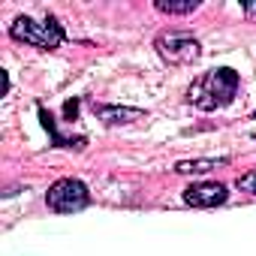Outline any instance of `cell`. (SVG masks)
<instances>
[{
  "mask_svg": "<svg viewBox=\"0 0 256 256\" xmlns=\"http://www.w3.org/2000/svg\"><path fill=\"white\" fill-rule=\"evenodd\" d=\"M244 16H250V18H256V4H244Z\"/></svg>",
  "mask_w": 256,
  "mask_h": 256,
  "instance_id": "obj_12",
  "label": "cell"
},
{
  "mask_svg": "<svg viewBox=\"0 0 256 256\" xmlns=\"http://www.w3.org/2000/svg\"><path fill=\"white\" fill-rule=\"evenodd\" d=\"M10 36L36 48H58L64 42V28L54 16H46V22H34L30 16H18L10 24Z\"/></svg>",
  "mask_w": 256,
  "mask_h": 256,
  "instance_id": "obj_2",
  "label": "cell"
},
{
  "mask_svg": "<svg viewBox=\"0 0 256 256\" xmlns=\"http://www.w3.org/2000/svg\"><path fill=\"white\" fill-rule=\"evenodd\" d=\"M253 114H256V108H253Z\"/></svg>",
  "mask_w": 256,
  "mask_h": 256,
  "instance_id": "obj_13",
  "label": "cell"
},
{
  "mask_svg": "<svg viewBox=\"0 0 256 256\" xmlns=\"http://www.w3.org/2000/svg\"><path fill=\"white\" fill-rule=\"evenodd\" d=\"M88 202H90V193L78 178H60L46 193V205L58 214H76V211L88 208Z\"/></svg>",
  "mask_w": 256,
  "mask_h": 256,
  "instance_id": "obj_4",
  "label": "cell"
},
{
  "mask_svg": "<svg viewBox=\"0 0 256 256\" xmlns=\"http://www.w3.org/2000/svg\"><path fill=\"white\" fill-rule=\"evenodd\" d=\"M229 163V157H205V160H181V163H175V172L178 175H202V172H211V169H217V166H226Z\"/></svg>",
  "mask_w": 256,
  "mask_h": 256,
  "instance_id": "obj_7",
  "label": "cell"
},
{
  "mask_svg": "<svg viewBox=\"0 0 256 256\" xmlns=\"http://www.w3.org/2000/svg\"><path fill=\"white\" fill-rule=\"evenodd\" d=\"M96 114L108 126H114V124H133V120H145L148 118L145 108H130V106H96Z\"/></svg>",
  "mask_w": 256,
  "mask_h": 256,
  "instance_id": "obj_6",
  "label": "cell"
},
{
  "mask_svg": "<svg viewBox=\"0 0 256 256\" xmlns=\"http://www.w3.org/2000/svg\"><path fill=\"white\" fill-rule=\"evenodd\" d=\"M154 48H157V54H160L166 64H172V66H187V64L199 60V54H202L199 40L190 36V34H181V30H166V34H160V36L154 40Z\"/></svg>",
  "mask_w": 256,
  "mask_h": 256,
  "instance_id": "obj_3",
  "label": "cell"
},
{
  "mask_svg": "<svg viewBox=\"0 0 256 256\" xmlns=\"http://www.w3.org/2000/svg\"><path fill=\"white\" fill-rule=\"evenodd\" d=\"M160 12H166V16H190V12H196L199 10V0H157L154 4Z\"/></svg>",
  "mask_w": 256,
  "mask_h": 256,
  "instance_id": "obj_9",
  "label": "cell"
},
{
  "mask_svg": "<svg viewBox=\"0 0 256 256\" xmlns=\"http://www.w3.org/2000/svg\"><path fill=\"white\" fill-rule=\"evenodd\" d=\"M36 112H40V120H42V126L48 130V136L54 139V145H58V148H84V145H88V139H84V136H82V139H76V142L64 139V136L58 133V126H54V118H52V112H46L42 106H40Z\"/></svg>",
  "mask_w": 256,
  "mask_h": 256,
  "instance_id": "obj_8",
  "label": "cell"
},
{
  "mask_svg": "<svg viewBox=\"0 0 256 256\" xmlns=\"http://www.w3.org/2000/svg\"><path fill=\"white\" fill-rule=\"evenodd\" d=\"M235 94H238V72L229 66L208 70L187 88V100L202 112H217V108L229 106L235 100Z\"/></svg>",
  "mask_w": 256,
  "mask_h": 256,
  "instance_id": "obj_1",
  "label": "cell"
},
{
  "mask_svg": "<svg viewBox=\"0 0 256 256\" xmlns=\"http://www.w3.org/2000/svg\"><path fill=\"white\" fill-rule=\"evenodd\" d=\"M64 114H66V118H70V120H72V118H76V114H78V100H70V102H66V106H64Z\"/></svg>",
  "mask_w": 256,
  "mask_h": 256,
  "instance_id": "obj_11",
  "label": "cell"
},
{
  "mask_svg": "<svg viewBox=\"0 0 256 256\" xmlns=\"http://www.w3.org/2000/svg\"><path fill=\"white\" fill-rule=\"evenodd\" d=\"M235 187H238L241 193H250V196H256V172H247V175H241V178L235 181Z\"/></svg>",
  "mask_w": 256,
  "mask_h": 256,
  "instance_id": "obj_10",
  "label": "cell"
},
{
  "mask_svg": "<svg viewBox=\"0 0 256 256\" xmlns=\"http://www.w3.org/2000/svg\"><path fill=\"white\" fill-rule=\"evenodd\" d=\"M229 199L226 187L217 184V181H199V184H190L184 190V202L193 205V208H217Z\"/></svg>",
  "mask_w": 256,
  "mask_h": 256,
  "instance_id": "obj_5",
  "label": "cell"
}]
</instances>
